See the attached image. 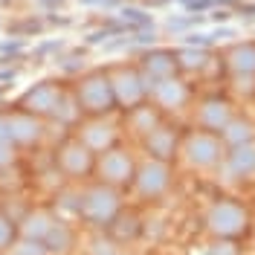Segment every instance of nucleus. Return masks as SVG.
<instances>
[{"label":"nucleus","instance_id":"4be33fe9","mask_svg":"<svg viewBox=\"0 0 255 255\" xmlns=\"http://www.w3.org/2000/svg\"><path fill=\"white\" fill-rule=\"evenodd\" d=\"M15 157V151H12V142H0V168H6L9 162Z\"/></svg>","mask_w":255,"mask_h":255},{"label":"nucleus","instance_id":"f8f14e48","mask_svg":"<svg viewBox=\"0 0 255 255\" xmlns=\"http://www.w3.org/2000/svg\"><path fill=\"white\" fill-rule=\"evenodd\" d=\"M52 223H55L52 215H47V212H32V215H26V221L20 223V235L26 241H41L44 244L47 232L52 229Z\"/></svg>","mask_w":255,"mask_h":255},{"label":"nucleus","instance_id":"b1692460","mask_svg":"<svg viewBox=\"0 0 255 255\" xmlns=\"http://www.w3.org/2000/svg\"><path fill=\"white\" fill-rule=\"evenodd\" d=\"M0 142H12V130H9V116H0Z\"/></svg>","mask_w":255,"mask_h":255},{"label":"nucleus","instance_id":"4468645a","mask_svg":"<svg viewBox=\"0 0 255 255\" xmlns=\"http://www.w3.org/2000/svg\"><path fill=\"white\" fill-rule=\"evenodd\" d=\"M154 96H157L162 105H168V108H174V105H183V99H186V87L180 84V81H162L154 87Z\"/></svg>","mask_w":255,"mask_h":255},{"label":"nucleus","instance_id":"dca6fc26","mask_svg":"<svg viewBox=\"0 0 255 255\" xmlns=\"http://www.w3.org/2000/svg\"><path fill=\"white\" fill-rule=\"evenodd\" d=\"M148 148H151V154H157L159 159L171 157V151H174V136H171L168 130H151Z\"/></svg>","mask_w":255,"mask_h":255},{"label":"nucleus","instance_id":"ddd939ff","mask_svg":"<svg viewBox=\"0 0 255 255\" xmlns=\"http://www.w3.org/2000/svg\"><path fill=\"white\" fill-rule=\"evenodd\" d=\"M113 139V130L108 125H87L81 133V145H87L90 151H105Z\"/></svg>","mask_w":255,"mask_h":255},{"label":"nucleus","instance_id":"423d86ee","mask_svg":"<svg viewBox=\"0 0 255 255\" xmlns=\"http://www.w3.org/2000/svg\"><path fill=\"white\" fill-rule=\"evenodd\" d=\"M9 130H12V145H32L41 136V122L32 116V113L20 111L9 116Z\"/></svg>","mask_w":255,"mask_h":255},{"label":"nucleus","instance_id":"7ed1b4c3","mask_svg":"<svg viewBox=\"0 0 255 255\" xmlns=\"http://www.w3.org/2000/svg\"><path fill=\"white\" fill-rule=\"evenodd\" d=\"M93 165V151L87 145L79 142H64L61 151H58V168H61L67 177H81L90 171Z\"/></svg>","mask_w":255,"mask_h":255},{"label":"nucleus","instance_id":"5701e85b","mask_svg":"<svg viewBox=\"0 0 255 255\" xmlns=\"http://www.w3.org/2000/svg\"><path fill=\"white\" fill-rule=\"evenodd\" d=\"M93 255H119V253L113 250L108 241H96V244H93Z\"/></svg>","mask_w":255,"mask_h":255},{"label":"nucleus","instance_id":"a878e982","mask_svg":"<svg viewBox=\"0 0 255 255\" xmlns=\"http://www.w3.org/2000/svg\"><path fill=\"white\" fill-rule=\"evenodd\" d=\"M44 3H49V6H52V3H55V0H44Z\"/></svg>","mask_w":255,"mask_h":255},{"label":"nucleus","instance_id":"9d476101","mask_svg":"<svg viewBox=\"0 0 255 255\" xmlns=\"http://www.w3.org/2000/svg\"><path fill=\"white\" fill-rule=\"evenodd\" d=\"M186 154H189V159L194 165H212V162L218 159V154H221V148H218V142H215L212 136L200 133V136H194L189 142Z\"/></svg>","mask_w":255,"mask_h":255},{"label":"nucleus","instance_id":"20e7f679","mask_svg":"<svg viewBox=\"0 0 255 255\" xmlns=\"http://www.w3.org/2000/svg\"><path fill=\"white\" fill-rule=\"evenodd\" d=\"M58 99H61V90H58V84H52V81H41V84H35L32 90L23 93L20 99V105L26 108V113H52L55 111V105H58Z\"/></svg>","mask_w":255,"mask_h":255},{"label":"nucleus","instance_id":"1a4fd4ad","mask_svg":"<svg viewBox=\"0 0 255 255\" xmlns=\"http://www.w3.org/2000/svg\"><path fill=\"white\" fill-rule=\"evenodd\" d=\"M73 244H76V235H73V229L67 226L64 221H55L52 223V229L47 232V238H44V247H47L49 255H64L73 250Z\"/></svg>","mask_w":255,"mask_h":255},{"label":"nucleus","instance_id":"f257e3e1","mask_svg":"<svg viewBox=\"0 0 255 255\" xmlns=\"http://www.w3.org/2000/svg\"><path fill=\"white\" fill-rule=\"evenodd\" d=\"M116 212H119V197L108 186H93V189L84 191L79 200V215L87 223H96V226L111 223L116 218Z\"/></svg>","mask_w":255,"mask_h":255},{"label":"nucleus","instance_id":"2eb2a0df","mask_svg":"<svg viewBox=\"0 0 255 255\" xmlns=\"http://www.w3.org/2000/svg\"><path fill=\"white\" fill-rule=\"evenodd\" d=\"M200 122L209 128H226L229 125V108L223 102H209L206 108L200 111Z\"/></svg>","mask_w":255,"mask_h":255},{"label":"nucleus","instance_id":"0eeeda50","mask_svg":"<svg viewBox=\"0 0 255 255\" xmlns=\"http://www.w3.org/2000/svg\"><path fill=\"white\" fill-rule=\"evenodd\" d=\"M113 84V96H116V102H122V105H136L139 99H142L145 87H142V79L133 73V70H122V73H116V79H111Z\"/></svg>","mask_w":255,"mask_h":255},{"label":"nucleus","instance_id":"aec40b11","mask_svg":"<svg viewBox=\"0 0 255 255\" xmlns=\"http://www.w3.org/2000/svg\"><path fill=\"white\" fill-rule=\"evenodd\" d=\"M12 255H49L47 247L41 241H20V244H12Z\"/></svg>","mask_w":255,"mask_h":255},{"label":"nucleus","instance_id":"9b49d317","mask_svg":"<svg viewBox=\"0 0 255 255\" xmlns=\"http://www.w3.org/2000/svg\"><path fill=\"white\" fill-rule=\"evenodd\" d=\"M139 191L142 194H159V191L168 186V171H165V165H159V162H148L142 171H139Z\"/></svg>","mask_w":255,"mask_h":255},{"label":"nucleus","instance_id":"6ab92c4d","mask_svg":"<svg viewBox=\"0 0 255 255\" xmlns=\"http://www.w3.org/2000/svg\"><path fill=\"white\" fill-rule=\"evenodd\" d=\"M12 244H15V223L0 212V253L12 250Z\"/></svg>","mask_w":255,"mask_h":255},{"label":"nucleus","instance_id":"393cba45","mask_svg":"<svg viewBox=\"0 0 255 255\" xmlns=\"http://www.w3.org/2000/svg\"><path fill=\"white\" fill-rule=\"evenodd\" d=\"M212 255H235V253H232V247H229V244H218V247L212 250Z\"/></svg>","mask_w":255,"mask_h":255},{"label":"nucleus","instance_id":"6e6552de","mask_svg":"<svg viewBox=\"0 0 255 255\" xmlns=\"http://www.w3.org/2000/svg\"><path fill=\"white\" fill-rule=\"evenodd\" d=\"M99 171H102V177L108 183H125L128 177H130V171H133V165H130V157H128L125 151H111V154L102 157Z\"/></svg>","mask_w":255,"mask_h":255},{"label":"nucleus","instance_id":"a211bd4d","mask_svg":"<svg viewBox=\"0 0 255 255\" xmlns=\"http://www.w3.org/2000/svg\"><path fill=\"white\" fill-rule=\"evenodd\" d=\"M79 102H73L70 96H64L61 93V99H58V105H55V111H52V116L55 119H61V122H73L76 116H79Z\"/></svg>","mask_w":255,"mask_h":255},{"label":"nucleus","instance_id":"412c9836","mask_svg":"<svg viewBox=\"0 0 255 255\" xmlns=\"http://www.w3.org/2000/svg\"><path fill=\"white\" fill-rule=\"evenodd\" d=\"M226 139H229V142H238V148H241V139H244V142L250 139V125H241V122L229 125V133H226Z\"/></svg>","mask_w":255,"mask_h":255},{"label":"nucleus","instance_id":"f3484780","mask_svg":"<svg viewBox=\"0 0 255 255\" xmlns=\"http://www.w3.org/2000/svg\"><path fill=\"white\" fill-rule=\"evenodd\" d=\"M232 168H235L238 174L255 171V148H244V145H241L238 151L232 154Z\"/></svg>","mask_w":255,"mask_h":255},{"label":"nucleus","instance_id":"f03ea898","mask_svg":"<svg viewBox=\"0 0 255 255\" xmlns=\"http://www.w3.org/2000/svg\"><path fill=\"white\" fill-rule=\"evenodd\" d=\"M113 84L105 73H90L79 87V108L87 113H105L113 111Z\"/></svg>","mask_w":255,"mask_h":255},{"label":"nucleus","instance_id":"39448f33","mask_svg":"<svg viewBox=\"0 0 255 255\" xmlns=\"http://www.w3.org/2000/svg\"><path fill=\"white\" fill-rule=\"evenodd\" d=\"M209 223H212L215 232H221V235H232V232H238L241 226L247 223V212L238 209L235 203H221V206H215Z\"/></svg>","mask_w":255,"mask_h":255}]
</instances>
